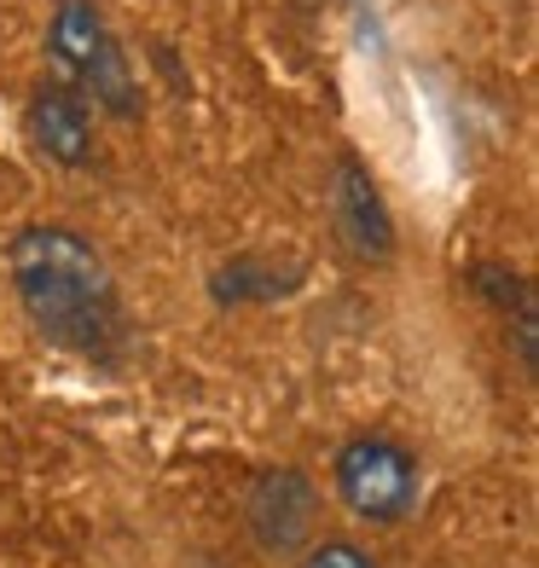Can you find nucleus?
Returning a JSON list of instances; mask_svg holds the SVG:
<instances>
[{"label":"nucleus","mask_w":539,"mask_h":568,"mask_svg":"<svg viewBox=\"0 0 539 568\" xmlns=\"http://www.w3.org/2000/svg\"><path fill=\"white\" fill-rule=\"evenodd\" d=\"M12 291L47 343L82 359H111L128 343V314L111 267L70 226H23L7 244Z\"/></svg>","instance_id":"nucleus-1"},{"label":"nucleus","mask_w":539,"mask_h":568,"mask_svg":"<svg viewBox=\"0 0 539 568\" xmlns=\"http://www.w3.org/2000/svg\"><path fill=\"white\" fill-rule=\"evenodd\" d=\"M47 53L75 75V88H82L99 111L140 116L134 70H128L122 47L111 41V30H105V18H99L93 0H59L53 23H47Z\"/></svg>","instance_id":"nucleus-2"},{"label":"nucleus","mask_w":539,"mask_h":568,"mask_svg":"<svg viewBox=\"0 0 539 568\" xmlns=\"http://www.w3.org/2000/svg\"><path fill=\"white\" fill-rule=\"evenodd\" d=\"M337 499L359 516V523H400L418 505V458L389 435H354L343 442L337 464H330Z\"/></svg>","instance_id":"nucleus-3"},{"label":"nucleus","mask_w":539,"mask_h":568,"mask_svg":"<svg viewBox=\"0 0 539 568\" xmlns=\"http://www.w3.org/2000/svg\"><path fill=\"white\" fill-rule=\"evenodd\" d=\"M330 221H337V239H343V250L354 255V262H389L395 255L389 203H383L377 180L354 158H343L337 180H330Z\"/></svg>","instance_id":"nucleus-4"},{"label":"nucleus","mask_w":539,"mask_h":568,"mask_svg":"<svg viewBox=\"0 0 539 568\" xmlns=\"http://www.w3.org/2000/svg\"><path fill=\"white\" fill-rule=\"evenodd\" d=\"M30 140L47 163L88 169L93 163V111L75 88H41L30 99Z\"/></svg>","instance_id":"nucleus-5"},{"label":"nucleus","mask_w":539,"mask_h":568,"mask_svg":"<svg viewBox=\"0 0 539 568\" xmlns=\"http://www.w3.org/2000/svg\"><path fill=\"white\" fill-rule=\"evenodd\" d=\"M314 487H307V476L296 470H273L255 481V494H250V523L255 534H262V546L273 551H291L302 546V534L314 528Z\"/></svg>","instance_id":"nucleus-6"},{"label":"nucleus","mask_w":539,"mask_h":568,"mask_svg":"<svg viewBox=\"0 0 539 568\" xmlns=\"http://www.w3.org/2000/svg\"><path fill=\"white\" fill-rule=\"evenodd\" d=\"M302 568H377V557H366L348 539H325V546H314L302 557Z\"/></svg>","instance_id":"nucleus-7"}]
</instances>
